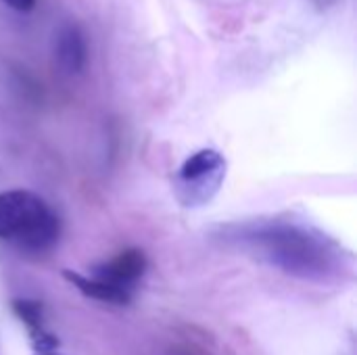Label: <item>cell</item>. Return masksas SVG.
<instances>
[{
  "mask_svg": "<svg viewBox=\"0 0 357 355\" xmlns=\"http://www.w3.org/2000/svg\"><path fill=\"white\" fill-rule=\"evenodd\" d=\"M63 278L73 289H77L84 297H90V299H96V301H102V303H113V305H128L132 301V291L109 285V282L98 280L94 276L88 278V276L77 274L73 270H63Z\"/></svg>",
  "mask_w": 357,
  "mask_h": 355,
  "instance_id": "cell-7",
  "label": "cell"
},
{
  "mask_svg": "<svg viewBox=\"0 0 357 355\" xmlns=\"http://www.w3.org/2000/svg\"><path fill=\"white\" fill-rule=\"evenodd\" d=\"M59 236L61 220L40 195L23 188L0 192V241L27 253H46Z\"/></svg>",
  "mask_w": 357,
  "mask_h": 355,
  "instance_id": "cell-2",
  "label": "cell"
},
{
  "mask_svg": "<svg viewBox=\"0 0 357 355\" xmlns=\"http://www.w3.org/2000/svg\"><path fill=\"white\" fill-rule=\"evenodd\" d=\"M146 266L149 262L142 249H123L115 257L98 266L94 270V278L130 291L144 276Z\"/></svg>",
  "mask_w": 357,
  "mask_h": 355,
  "instance_id": "cell-5",
  "label": "cell"
},
{
  "mask_svg": "<svg viewBox=\"0 0 357 355\" xmlns=\"http://www.w3.org/2000/svg\"><path fill=\"white\" fill-rule=\"evenodd\" d=\"M31 355H61V354H56V352H48V354H31Z\"/></svg>",
  "mask_w": 357,
  "mask_h": 355,
  "instance_id": "cell-10",
  "label": "cell"
},
{
  "mask_svg": "<svg viewBox=\"0 0 357 355\" xmlns=\"http://www.w3.org/2000/svg\"><path fill=\"white\" fill-rule=\"evenodd\" d=\"M230 236L255 259L297 278L326 280L343 266L337 245L301 224L276 220L245 224Z\"/></svg>",
  "mask_w": 357,
  "mask_h": 355,
  "instance_id": "cell-1",
  "label": "cell"
},
{
  "mask_svg": "<svg viewBox=\"0 0 357 355\" xmlns=\"http://www.w3.org/2000/svg\"><path fill=\"white\" fill-rule=\"evenodd\" d=\"M318 2H320V4H326V2H328V0H318Z\"/></svg>",
  "mask_w": 357,
  "mask_h": 355,
  "instance_id": "cell-11",
  "label": "cell"
},
{
  "mask_svg": "<svg viewBox=\"0 0 357 355\" xmlns=\"http://www.w3.org/2000/svg\"><path fill=\"white\" fill-rule=\"evenodd\" d=\"M228 172L226 157L215 149H201L192 153L176 172L172 188L182 207L197 209L209 205L222 190Z\"/></svg>",
  "mask_w": 357,
  "mask_h": 355,
  "instance_id": "cell-3",
  "label": "cell"
},
{
  "mask_svg": "<svg viewBox=\"0 0 357 355\" xmlns=\"http://www.w3.org/2000/svg\"><path fill=\"white\" fill-rule=\"evenodd\" d=\"M2 2L17 13H29L36 6V0H2Z\"/></svg>",
  "mask_w": 357,
  "mask_h": 355,
  "instance_id": "cell-9",
  "label": "cell"
},
{
  "mask_svg": "<svg viewBox=\"0 0 357 355\" xmlns=\"http://www.w3.org/2000/svg\"><path fill=\"white\" fill-rule=\"evenodd\" d=\"M13 312L15 316L27 326L29 333V345L33 349V354H48V352H56L59 347V339L52 337L50 333H46L44 328V316H42V303L40 301H31V299H15L13 301Z\"/></svg>",
  "mask_w": 357,
  "mask_h": 355,
  "instance_id": "cell-6",
  "label": "cell"
},
{
  "mask_svg": "<svg viewBox=\"0 0 357 355\" xmlns=\"http://www.w3.org/2000/svg\"><path fill=\"white\" fill-rule=\"evenodd\" d=\"M54 61L67 75H77L88 63V38L79 23L65 21L54 33Z\"/></svg>",
  "mask_w": 357,
  "mask_h": 355,
  "instance_id": "cell-4",
  "label": "cell"
},
{
  "mask_svg": "<svg viewBox=\"0 0 357 355\" xmlns=\"http://www.w3.org/2000/svg\"><path fill=\"white\" fill-rule=\"evenodd\" d=\"M165 355H222L220 347L207 331L199 326H178L169 337Z\"/></svg>",
  "mask_w": 357,
  "mask_h": 355,
  "instance_id": "cell-8",
  "label": "cell"
}]
</instances>
